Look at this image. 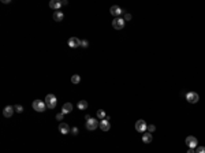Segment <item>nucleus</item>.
<instances>
[{
	"mask_svg": "<svg viewBox=\"0 0 205 153\" xmlns=\"http://www.w3.org/2000/svg\"><path fill=\"white\" fill-rule=\"evenodd\" d=\"M44 101H45V104H47L48 109H53V108L56 107V104H58V99H56L55 95H47L45 99H44Z\"/></svg>",
	"mask_w": 205,
	"mask_h": 153,
	"instance_id": "1",
	"label": "nucleus"
},
{
	"mask_svg": "<svg viewBox=\"0 0 205 153\" xmlns=\"http://www.w3.org/2000/svg\"><path fill=\"white\" fill-rule=\"evenodd\" d=\"M85 127H86V130H89V131H95L97 127H100V122H97L95 118H90L89 120H86Z\"/></svg>",
	"mask_w": 205,
	"mask_h": 153,
	"instance_id": "2",
	"label": "nucleus"
},
{
	"mask_svg": "<svg viewBox=\"0 0 205 153\" xmlns=\"http://www.w3.org/2000/svg\"><path fill=\"white\" fill-rule=\"evenodd\" d=\"M33 109L37 112H44L47 109V104H45V101L42 100H34L33 101Z\"/></svg>",
	"mask_w": 205,
	"mask_h": 153,
	"instance_id": "3",
	"label": "nucleus"
},
{
	"mask_svg": "<svg viewBox=\"0 0 205 153\" xmlns=\"http://www.w3.org/2000/svg\"><path fill=\"white\" fill-rule=\"evenodd\" d=\"M185 142H186V145H187L190 149H194V148L198 146V141H197V138H195L194 135H189V137H186Z\"/></svg>",
	"mask_w": 205,
	"mask_h": 153,
	"instance_id": "4",
	"label": "nucleus"
},
{
	"mask_svg": "<svg viewBox=\"0 0 205 153\" xmlns=\"http://www.w3.org/2000/svg\"><path fill=\"white\" fill-rule=\"evenodd\" d=\"M186 100L189 101L190 104H195V103H198V100H200V96H198V93H195V92H189L186 95Z\"/></svg>",
	"mask_w": 205,
	"mask_h": 153,
	"instance_id": "5",
	"label": "nucleus"
},
{
	"mask_svg": "<svg viewBox=\"0 0 205 153\" xmlns=\"http://www.w3.org/2000/svg\"><path fill=\"white\" fill-rule=\"evenodd\" d=\"M148 129V124L145 123V120H142V119H140V120L136 122V130L138 133H145Z\"/></svg>",
	"mask_w": 205,
	"mask_h": 153,
	"instance_id": "6",
	"label": "nucleus"
},
{
	"mask_svg": "<svg viewBox=\"0 0 205 153\" xmlns=\"http://www.w3.org/2000/svg\"><path fill=\"white\" fill-rule=\"evenodd\" d=\"M112 27L116 29V30H121L125 27V19L123 18H115L114 21H112Z\"/></svg>",
	"mask_w": 205,
	"mask_h": 153,
	"instance_id": "7",
	"label": "nucleus"
},
{
	"mask_svg": "<svg viewBox=\"0 0 205 153\" xmlns=\"http://www.w3.org/2000/svg\"><path fill=\"white\" fill-rule=\"evenodd\" d=\"M110 11H111V14L115 16V18H121V15H123V12H125L119 5H112Z\"/></svg>",
	"mask_w": 205,
	"mask_h": 153,
	"instance_id": "8",
	"label": "nucleus"
},
{
	"mask_svg": "<svg viewBox=\"0 0 205 153\" xmlns=\"http://www.w3.org/2000/svg\"><path fill=\"white\" fill-rule=\"evenodd\" d=\"M81 40H79L78 37H71L70 40H68V47L70 48H78L81 47Z\"/></svg>",
	"mask_w": 205,
	"mask_h": 153,
	"instance_id": "9",
	"label": "nucleus"
},
{
	"mask_svg": "<svg viewBox=\"0 0 205 153\" xmlns=\"http://www.w3.org/2000/svg\"><path fill=\"white\" fill-rule=\"evenodd\" d=\"M59 131L62 133L63 135H66L68 133H71V129H70V126H68L67 123H63V122H62V123L59 124Z\"/></svg>",
	"mask_w": 205,
	"mask_h": 153,
	"instance_id": "10",
	"label": "nucleus"
},
{
	"mask_svg": "<svg viewBox=\"0 0 205 153\" xmlns=\"http://www.w3.org/2000/svg\"><path fill=\"white\" fill-rule=\"evenodd\" d=\"M100 129H101V131H110L111 124H110V120H108L107 118L103 119V120H100Z\"/></svg>",
	"mask_w": 205,
	"mask_h": 153,
	"instance_id": "11",
	"label": "nucleus"
},
{
	"mask_svg": "<svg viewBox=\"0 0 205 153\" xmlns=\"http://www.w3.org/2000/svg\"><path fill=\"white\" fill-rule=\"evenodd\" d=\"M14 111H15V108H14V107L7 105V107H4V109H3V115H4L5 118H11L12 114H14Z\"/></svg>",
	"mask_w": 205,
	"mask_h": 153,
	"instance_id": "12",
	"label": "nucleus"
},
{
	"mask_svg": "<svg viewBox=\"0 0 205 153\" xmlns=\"http://www.w3.org/2000/svg\"><path fill=\"white\" fill-rule=\"evenodd\" d=\"M71 111H73V104H71V103L63 104V107H62V114H63V115H67V114H70Z\"/></svg>",
	"mask_w": 205,
	"mask_h": 153,
	"instance_id": "13",
	"label": "nucleus"
},
{
	"mask_svg": "<svg viewBox=\"0 0 205 153\" xmlns=\"http://www.w3.org/2000/svg\"><path fill=\"white\" fill-rule=\"evenodd\" d=\"M52 16L56 22H62L63 21V18H64V14H63V11H55Z\"/></svg>",
	"mask_w": 205,
	"mask_h": 153,
	"instance_id": "14",
	"label": "nucleus"
},
{
	"mask_svg": "<svg viewBox=\"0 0 205 153\" xmlns=\"http://www.w3.org/2000/svg\"><path fill=\"white\" fill-rule=\"evenodd\" d=\"M62 1H59V0H51V1H49V7H51V8H53V10H58L59 11V8H60V7H62Z\"/></svg>",
	"mask_w": 205,
	"mask_h": 153,
	"instance_id": "15",
	"label": "nucleus"
},
{
	"mask_svg": "<svg viewBox=\"0 0 205 153\" xmlns=\"http://www.w3.org/2000/svg\"><path fill=\"white\" fill-rule=\"evenodd\" d=\"M152 133H144L142 134V142L144 143H151L152 142Z\"/></svg>",
	"mask_w": 205,
	"mask_h": 153,
	"instance_id": "16",
	"label": "nucleus"
},
{
	"mask_svg": "<svg viewBox=\"0 0 205 153\" xmlns=\"http://www.w3.org/2000/svg\"><path fill=\"white\" fill-rule=\"evenodd\" d=\"M77 107H78V109H81V111H84V109H86V108H88V101H85V100H79L78 103H77Z\"/></svg>",
	"mask_w": 205,
	"mask_h": 153,
	"instance_id": "17",
	"label": "nucleus"
},
{
	"mask_svg": "<svg viewBox=\"0 0 205 153\" xmlns=\"http://www.w3.org/2000/svg\"><path fill=\"white\" fill-rule=\"evenodd\" d=\"M71 82H73L74 85H77V84H79L81 82V77H79L78 74H74L73 77H71Z\"/></svg>",
	"mask_w": 205,
	"mask_h": 153,
	"instance_id": "18",
	"label": "nucleus"
},
{
	"mask_svg": "<svg viewBox=\"0 0 205 153\" xmlns=\"http://www.w3.org/2000/svg\"><path fill=\"white\" fill-rule=\"evenodd\" d=\"M97 118H99L100 120L105 119V118H107V115H105V111H103V109H99V111H97Z\"/></svg>",
	"mask_w": 205,
	"mask_h": 153,
	"instance_id": "19",
	"label": "nucleus"
},
{
	"mask_svg": "<svg viewBox=\"0 0 205 153\" xmlns=\"http://www.w3.org/2000/svg\"><path fill=\"white\" fill-rule=\"evenodd\" d=\"M123 19H125V22L130 21V19H131V15H130L129 12H126V11H125V12H123Z\"/></svg>",
	"mask_w": 205,
	"mask_h": 153,
	"instance_id": "20",
	"label": "nucleus"
},
{
	"mask_svg": "<svg viewBox=\"0 0 205 153\" xmlns=\"http://www.w3.org/2000/svg\"><path fill=\"white\" fill-rule=\"evenodd\" d=\"M146 130H148V133H153L155 130H156V126H155V124H149Z\"/></svg>",
	"mask_w": 205,
	"mask_h": 153,
	"instance_id": "21",
	"label": "nucleus"
},
{
	"mask_svg": "<svg viewBox=\"0 0 205 153\" xmlns=\"http://www.w3.org/2000/svg\"><path fill=\"white\" fill-rule=\"evenodd\" d=\"M195 153H205V146H197Z\"/></svg>",
	"mask_w": 205,
	"mask_h": 153,
	"instance_id": "22",
	"label": "nucleus"
},
{
	"mask_svg": "<svg viewBox=\"0 0 205 153\" xmlns=\"http://www.w3.org/2000/svg\"><path fill=\"white\" fill-rule=\"evenodd\" d=\"M14 108H15V111L18 112V114H21V112H23V107H22V105H15Z\"/></svg>",
	"mask_w": 205,
	"mask_h": 153,
	"instance_id": "23",
	"label": "nucleus"
},
{
	"mask_svg": "<svg viewBox=\"0 0 205 153\" xmlns=\"http://www.w3.org/2000/svg\"><path fill=\"white\" fill-rule=\"evenodd\" d=\"M81 47L88 48V47H89V41H88V40H82V42H81Z\"/></svg>",
	"mask_w": 205,
	"mask_h": 153,
	"instance_id": "24",
	"label": "nucleus"
},
{
	"mask_svg": "<svg viewBox=\"0 0 205 153\" xmlns=\"http://www.w3.org/2000/svg\"><path fill=\"white\" fill-rule=\"evenodd\" d=\"M71 134H73V135H77V134H78V127H73V129H71Z\"/></svg>",
	"mask_w": 205,
	"mask_h": 153,
	"instance_id": "25",
	"label": "nucleus"
},
{
	"mask_svg": "<svg viewBox=\"0 0 205 153\" xmlns=\"http://www.w3.org/2000/svg\"><path fill=\"white\" fill-rule=\"evenodd\" d=\"M63 114H62V112H60V114H58V115H56V119H58V120H63Z\"/></svg>",
	"mask_w": 205,
	"mask_h": 153,
	"instance_id": "26",
	"label": "nucleus"
},
{
	"mask_svg": "<svg viewBox=\"0 0 205 153\" xmlns=\"http://www.w3.org/2000/svg\"><path fill=\"white\" fill-rule=\"evenodd\" d=\"M90 118H92V116H90V115H85V120H89Z\"/></svg>",
	"mask_w": 205,
	"mask_h": 153,
	"instance_id": "27",
	"label": "nucleus"
},
{
	"mask_svg": "<svg viewBox=\"0 0 205 153\" xmlns=\"http://www.w3.org/2000/svg\"><path fill=\"white\" fill-rule=\"evenodd\" d=\"M62 4H63V5H67L68 1H67V0H63V1H62Z\"/></svg>",
	"mask_w": 205,
	"mask_h": 153,
	"instance_id": "28",
	"label": "nucleus"
},
{
	"mask_svg": "<svg viewBox=\"0 0 205 153\" xmlns=\"http://www.w3.org/2000/svg\"><path fill=\"white\" fill-rule=\"evenodd\" d=\"M187 153H195V152H194V149H189V150H187Z\"/></svg>",
	"mask_w": 205,
	"mask_h": 153,
	"instance_id": "29",
	"label": "nucleus"
}]
</instances>
